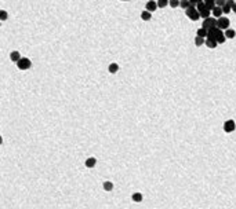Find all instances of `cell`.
I'll return each mask as SVG.
<instances>
[{
    "mask_svg": "<svg viewBox=\"0 0 236 209\" xmlns=\"http://www.w3.org/2000/svg\"><path fill=\"white\" fill-rule=\"evenodd\" d=\"M185 15L189 18L191 21H197L200 18V13L196 10V6H192V7L186 8L185 10Z\"/></svg>",
    "mask_w": 236,
    "mask_h": 209,
    "instance_id": "cell-1",
    "label": "cell"
},
{
    "mask_svg": "<svg viewBox=\"0 0 236 209\" xmlns=\"http://www.w3.org/2000/svg\"><path fill=\"white\" fill-rule=\"evenodd\" d=\"M202 28H204L206 30H210V29H213V28H217V18L210 17V18H207V19H203Z\"/></svg>",
    "mask_w": 236,
    "mask_h": 209,
    "instance_id": "cell-2",
    "label": "cell"
},
{
    "mask_svg": "<svg viewBox=\"0 0 236 209\" xmlns=\"http://www.w3.org/2000/svg\"><path fill=\"white\" fill-rule=\"evenodd\" d=\"M17 66L19 70H28L29 67L32 66V62H31V59L29 58H25V57H22L21 59L17 62Z\"/></svg>",
    "mask_w": 236,
    "mask_h": 209,
    "instance_id": "cell-3",
    "label": "cell"
},
{
    "mask_svg": "<svg viewBox=\"0 0 236 209\" xmlns=\"http://www.w3.org/2000/svg\"><path fill=\"white\" fill-rule=\"evenodd\" d=\"M229 25H231L229 18L221 17V18H218V19H217V28H220L221 30H226V29H229Z\"/></svg>",
    "mask_w": 236,
    "mask_h": 209,
    "instance_id": "cell-4",
    "label": "cell"
},
{
    "mask_svg": "<svg viewBox=\"0 0 236 209\" xmlns=\"http://www.w3.org/2000/svg\"><path fill=\"white\" fill-rule=\"evenodd\" d=\"M236 129V123L233 120H226L225 123H224V131L226 132V134H231V132H233Z\"/></svg>",
    "mask_w": 236,
    "mask_h": 209,
    "instance_id": "cell-5",
    "label": "cell"
},
{
    "mask_svg": "<svg viewBox=\"0 0 236 209\" xmlns=\"http://www.w3.org/2000/svg\"><path fill=\"white\" fill-rule=\"evenodd\" d=\"M221 33H222V30L220 28H213V29H210V30H207V37H206V39L217 40V37H218Z\"/></svg>",
    "mask_w": 236,
    "mask_h": 209,
    "instance_id": "cell-6",
    "label": "cell"
},
{
    "mask_svg": "<svg viewBox=\"0 0 236 209\" xmlns=\"http://www.w3.org/2000/svg\"><path fill=\"white\" fill-rule=\"evenodd\" d=\"M235 0H226L225 6H222V11H224V14H229L231 11H232L233 6H235Z\"/></svg>",
    "mask_w": 236,
    "mask_h": 209,
    "instance_id": "cell-7",
    "label": "cell"
},
{
    "mask_svg": "<svg viewBox=\"0 0 236 209\" xmlns=\"http://www.w3.org/2000/svg\"><path fill=\"white\" fill-rule=\"evenodd\" d=\"M145 7H147V11H149V13H155L159 8L157 7V1H155V0H149Z\"/></svg>",
    "mask_w": 236,
    "mask_h": 209,
    "instance_id": "cell-8",
    "label": "cell"
},
{
    "mask_svg": "<svg viewBox=\"0 0 236 209\" xmlns=\"http://www.w3.org/2000/svg\"><path fill=\"white\" fill-rule=\"evenodd\" d=\"M211 15H213L214 18H217V19H218V18H221L222 15H224L222 7H218V6H215V7L213 8V10H211Z\"/></svg>",
    "mask_w": 236,
    "mask_h": 209,
    "instance_id": "cell-9",
    "label": "cell"
},
{
    "mask_svg": "<svg viewBox=\"0 0 236 209\" xmlns=\"http://www.w3.org/2000/svg\"><path fill=\"white\" fill-rule=\"evenodd\" d=\"M206 46L208 47V48H211V50H214L215 47L218 46V43H217V40L214 39H206V43H204Z\"/></svg>",
    "mask_w": 236,
    "mask_h": 209,
    "instance_id": "cell-10",
    "label": "cell"
},
{
    "mask_svg": "<svg viewBox=\"0 0 236 209\" xmlns=\"http://www.w3.org/2000/svg\"><path fill=\"white\" fill-rule=\"evenodd\" d=\"M21 58H22V57H21V54L18 52V51H13V52L10 54V59L13 61V62H15V64H17V62H18L19 59H21Z\"/></svg>",
    "mask_w": 236,
    "mask_h": 209,
    "instance_id": "cell-11",
    "label": "cell"
},
{
    "mask_svg": "<svg viewBox=\"0 0 236 209\" xmlns=\"http://www.w3.org/2000/svg\"><path fill=\"white\" fill-rule=\"evenodd\" d=\"M108 72L111 73V75H115V73H118L119 72V65L118 64H111L109 66H108Z\"/></svg>",
    "mask_w": 236,
    "mask_h": 209,
    "instance_id": "cell-12",
    "label": "cell"
},
{
    "mask_svg": "<svg viewBox=\"0 0 236 209\" xmlns=\"http://www.w3.org/2000/svg\"><path fill=\"white\" fill-rule=\"evenodd\" d=\"M192 6H195V4L191 3V0H181V1H179V7L184 8V10H186V8L192 7Z\"/></svg>",
    "mask_w": 236,
    "mask_h": 209,
    "instance_id": "cell-13",
    "label": "cell"
},
{
    "mask_svg": "<svg viewBox=\"0 0 236 209\" xmlns=\"http://www.w3.org/2000/svg\"><path fill=\"white\" fill-rule=\"evenodd\" d=\"M84 164H86L87 168H94V167H95V164H97V160L94 158V157H90V158L86 160V162H84Z\"/></svg>",
    "mask_w": 236,
    "mask_h": 209,
    "instance_id": "cell-14",
    "label": "cell"
},
{
    "mask_svg": "<svg viewBox=\"0 0 236 209\" xmlns=\"http://www.w3.org/2000/svg\"><path fill=\"white\" fill-rule=\"evenodd\" d=\"M150 18H152V13H149L147 10L141 13V19L142 21H150Z\"/></svg>",
    "mask_w": 236,
    "mask_h": 209,
    "instance_id": "cell-15",
    "label": "cell"
},
{
    "mask_svg": "<svg viewBox=\"0 0 236 209\" xmlns=\"http://www.w3.org/2000/svg\"><path fill=\"white\" fill-rule=\"evenodd\" d=\"M213 17L211 15V10H208V8H206V10L200 11V18H203V19H207V18Z\"/></svg>",
    "mask_w": 236,
    "mask_h": 209,
    "instance_id": "cell-16",
    "label": "cell"
},
{
    "mask_svg": "<svg viewBox=\"0 0 236 209\" xmlns=\"http://www.w3.org/2000/svg\"><path fill=\"white\" fill-rule=\"evenodd\" d=\"M196 36L206 39V37H207V30H206L204 28H199V29H197V32H196Z\"/></svg>",
    "mask_w": 236,
    "mask_h": 209,
    "instance_id": "cell-17",
    "label": "cell"
},
{
    "mask_svg": "<svg viewBox=\"0 0 236 209\" xmlns=\"http://www.w3.org/2000/svg\"><path fill=\"white\" fill-rule=\"evenodd\" d=\"M224 33H225L226 39H233V37H235V36H236V32H235V30H233V29H231V28H229V29H226V30H225V32H224Z\"/></svg>",
    "mask_w": 236,
    "mask_h": 209,
    "instance_id": "cell-18",
    "label": "cell"
},
{
    "mask_svg": "<svg viewBox=\"0 0 236 209\" xmlns=\"http://www.w3.org/2000/svg\"><path fill=\"white\" fill-rule=\"evenodd\" d=\"M204 43H206V39H203V37H199V36H196V37H195V46H196V47L203 46Z\"/></svg>",
    "mask_w": 236,
    "mask_h": 209,
    "instance_id": "cell-19",
    "label": "cell"
},
{
    "mask_svg": "<svg viewBox=\"0 0 236 209\" xmlns=\"http://www.w3.org/2000/svg\"><path fill=\"white\" fill-rule=\"evenodd\" d=\"M104 190L105 191H112V190H113V183L109 180L104 182Z\"/></svg>",
    "mask_w": 236,
    "mask_h": 209,
    "instance_id": "cell-20",
    "label": "cell"
},
{
    "mask_svg": "<svg viewBox=\"0 0 236 209\" xmlns=\"http://www.w3.org/2000/svg\"><path fill=\"white\" fill-rule=\"evenodd\" d=\"M131 199L134 202H141L142 201V194H141V193H134V194L131 195Z\"/></svg>",
    "mask_w": 236,
    "mask_h": 209,
    "instance_id": "cell-21",
    "label": "cell"
},
{
    "mask_svg": "<svg viewBox=\"0 0 236 209\" xmlns=\"http://www.w3.org/2000/svg\"><path fill=\"white\" fill-rule=\"evenodd\" d=\"M204 3H206L208 10H213V8L217 6V4H215V0H204Z\"/></svg>",
    "mask_w": 236,
    "mask_h": 209,
    "instance_id": "cell-22",
    "label": "cell"
},
{
    "mask_svg": "<svg viewBox=\"0 0 236 209\" xmlns=\"http://www.w3.org/2000/svg\"><path fill=\"white\" fill-rule=\"evenodd\" d=\"M168 1L170 0H157V7L159 8H165L168 6Z\"/></svg>",
    "mask_w": 236,
    "mask_h": 209,
    "instance_id": "cell-23",
    "label": "cell"
},
{
    "mask_svg": "<svg viewBox=\"0 0 236 209\" xmlns=\"http://www.w3.org/2000/svg\"><path fill=\"white\" fill-rule=\"evenodd\" d=\"M207 8V6H206V3L204 1H199V3L196 4V10L200 13V11H203V10H206Z\"/></svg>",
    "mask_w": 236,
    "mask_h": 209,
    "instance_id": "cell-24",
    "label": "cell"
},
{
    "mask_svg": "<svg viewBox=\"0 0 236 209\" xmlns=\"http://www.w3.org/2000/svg\"><path fill=\"white\" fill-rule=\"evenodd\" d=\"M225 41H226V36H225V33L222 32L221 35L217 37V43H218V44H224Z\"/></svg>",
    "mask_w": 236,
    "mask_h": 209,
    "instance_id": "cell-25",
    "label": "cell"
},
{
    "mask_svg": "<svg viewBox=\"0 0 236 209\" xmlns=\"http://www.w3.org/2000/svg\"><path fill=\"white\" fill-rule=\"evenodd\" d=\"M179 1H181V0H170V1H168V6L173 8L179 7Z\"/></svg>",
    "mask_w": 236,
    "mask_h": 209,
    "instance_id": "cell-26",
    "label": "cell"
},
{
    "mask_svg": "<svg viewBox=\"0 0 236 209\" xmlns=\"http://www.w3.org/2000/svg\"><path fill=\"white\" fill-rule=\"evenodd\" d=\"M7 18H8L7 11H6V10H1V11H0V19H1V21H6Z\"/></svg>",
    "mask_w": 236,
    "mask_h": 209,
    "instance_id": "cell-27",
    "label": "cell"
},
{
    "mask_svg": "<svg viewBox=\"0 0 236 209\" xmlns=\"http://www.w3.org/2000/svg\"><path fill=\"white\" fill-rule=\"evenodd\" d=\"M226 0H215V4L218 6V7H222V6H225Z\"/></svg>",
    "mask_w": 236,
    "mask_h": 209,
    "instance_id": "cell-28",
    "label": "cell"
},
{
    "mask_svg": "<svg viewBox=\"0 0 236 209\" xmlns=\"http://www.w3.org/2000/svg\"><path fill=\"white\" fill-rule=\"evenodd\" d=\"M232 11H233V13H235V14H236V3H235V6H233V8H232Z\"/></svg>",
    "mask_w": 236,
    "mask_h": 209,
    "instance_id": "cell-29",
    "label": "cell"
},
{
    "mask_svg": "<svg viewBox=\"0 0 236 209\" xmlns=\"http://www.w3.org/2000/svg\"><path fill=\"white\" fill-rule=\"evenodd\" d=\"M120 1H129V0H120Z\"/></svg>",
    "mask_w": 236,
    "mask_h": 209,
    "instance_id": "cell-30",
    "label": "cell"
},
{
    "mask_svg": "<svg viewBox=\"0 0 236 209\" xmlns=\"http://www.w3.org/2000/svg\"><path fill=\"white\" fill-rule=\"evenodd\" d=\"M148 1H149V0H148Z\"/></svg>",
    "mask_w": 236,
    "mask_h": 209,
    "instance_id": "cell-31",
    "label": "cell"
}]
</instances>
